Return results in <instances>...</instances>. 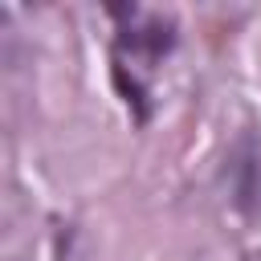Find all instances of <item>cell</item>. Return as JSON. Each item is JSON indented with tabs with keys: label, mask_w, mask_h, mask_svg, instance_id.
<instances>
[{
	"label": "cell",
	"mask_w": 261,
	"mask_h": 261,
	"mask_svg": "<svg viewBox=\"0 0 261 261\" xmlns=\"http://www.w3.org/2000/svg\"><path fill=\"white\" fill-rule=\"evenodd\" d=\"M114 86L122 90V98L135 106V114H139V122H143V118H147V98H143V86H139L135 77H126V69H122V65H114Z\"/></svg>",
	"instance_id": "obj_2"
},
{
	"label": "cell",
	"mask_w": 261,
	"mask_h": 261,
	"mask_svg": "<svg viewBox=\"0 0 261 261\" xmlns=\"http://www.w3.org/2000/svg\"><path fill=\"white\" fill-rule=\"evenodd\" d=\"M228 184H232V204L241 216L261 212V147L253 135H241L228 159Z\"/></svg>",
	"instance_id": "obj_1"
}]
</instances>
